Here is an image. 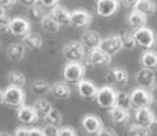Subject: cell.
<instances>
[{
    "label": "cell",
    "mask_w": 157,
    "mask_h": 136,
    "mask_svg": "<svg viewBox=\"0 0 157 136\" xmlns=\"http://www.w3.org/2000/svg\"><path fill=\"white\" fill-rule=\"evenodd\" d=\"M134 39H135V44L145 48L146 51L152 50V48L156 45V41H157L156 33L153 32L150 28H146V26L135 30L134 32Z\"/></svg>",
    "instance_id": "7a4b0ae2"
},
{
    "label": "cell",
    "mask_w": 157,
    "mask_h": 136,
    "mask_svg": "<svg viewBox=\"0 0 157 136\" xmlns=\"http://www.w3.org/2000/svg\"><path fill=\"white\" fill-rule=\"evenodd\" d=\"M92 23V14L86 10H75L70 15V26L74 28H86Z\"/></svg>",
    "instance_id": "9c48e42d"
},
{
    "label": "cell",
    "mask_w": 157,
    "mask_h": 136,
    "mask_svg": "<svg viewBox=\"0 0 157 136\" xmlns=\"http://www.w3.org/2000/svg\"><path fill=\"white\" fill-rule=\"evenodd\" d=\"M8 32L11 35L17 36V37H25L30 33V23L29 21H26L25 18L17 17L14 19H11L10 22V28H8Z\"/></svg>",
    "instance_id": "ba28073f"
},
{
    "label": "cell",
    "mask_w": 157,
    "mask_h": 136,
    "mask_svg": "<svg viewBox=\"0 0 157 136\" xmlns=\"http://www.w3.org/2000/svg\"><path fill=\"white\" fill-rule=\"evenodd\" d=\"M49 15L56 21L57 23H59L60 26H70V15H71V13L66 7H63V6L57 4L56 7H53Z\"/></svg>",
    "instance_id": "e0dca14e"
},
{
    "label": "cell",
    "mask_w": 157,
    "mask_h": 136,
    "mask_svg": "<svg viewBox=\"0 0 157 136\" xmlns=\"http://www.w3.org/2000/svg\"><path fill=\"white\" fill-rule=\"evenodd\" d=\"M15 3H17V0H0V6H2L4 10L8 7H13Z\"/></svg>",
    "instance_id": "7bdbcfd3"
},
{
    "label": "cell",
    "mask_w": 157,
    "mask_h": 136,
    "mask_svg": "<svg viewBox=\"0 0 157 136\" xmlns=\"http://www.w3.org/2000/svg\"><path fill=\"white\" fill-rule=\"evenodd\" d=\"M141 65H142L144 69L155 72L157 69V52H155L152 50L145 51L142 55H141Z\"/></svg>",
    "instance_id": "7402d4cb"
},
{
    "label": "cell",
    "mask_w": 157,
    "mask_h": 136,
    "mask_svg": "<svg viewBox=\"0 0 157 136\" xmlns=\"http://www.w3.org/2000/svg\"><path fill=\"white\" fill-rule=\"evenodd\" d=\"M94 99L100 107H104V109H108V110H109V109L115 107L116 91H113L111 87H102V88H98Z\"/></svg>",
    "instance_id": "5b68a950"
},
{
    "label": "cell",
    "mask_w": 157,
    "mask_h": 136,
    "mask_svg": "<svg viewBox=\"0 0 157 136\" xmlns=\"http://www.w3.org/2000/svg\"><path fill=\"white\" fill-rule=\"evenodd\" d=\"M105 80H107V83L109 84V85L124 84L128 81V73L123 68H113L107 73Z\"/></svg>",
    "instance_id": "5bb4252c"
},
{
    "label": "cell",
    "mask_w": 157,
    "mask_h": 136,
    "mask_svg": "<svg viewBox=\"0 0 157 136\" xmlns=\"http://www.w3.org/2000/svg\"><path fill=\"white\" fill-rule=\"evenodd\" d=\"M14 136H29V129L28 128H23V126L17 128V129H15Z\"/></svg>",
    "instance_id": "b9f144b4"
},
{
    "label": "cell",
    "mask_w": 157,
    "mask_h": 136,
    "mask_svg": "<svg viewBox=\"0 0 157 136\" xmlns=\"http://www.w3.org/2000/svg\"><path fill=\"white\" fill-rule=\"evenodd\" d=\"M33 109H34L38 118H45V117L51 113V110H52L53 107H52V105L48 101H45V99H38V101L34 102Z\"/></svg>",
    "instance_id": "d4e9b609"
},
{
    "label": "cell",
    "mask_w": 157,
    "mask_h": 136,
    "mask_svg": "<svg viewBox=\"0 0 157 136\" xmlns=\"http://www.w3.org/2000/svg\"><path fill=\"white\" fill-rule=\"evenodd\" d=\"M40 23L45 32H49V33H56V32H59V29H60V25L51 15H45Z\"/></svg>",
    "instance_id": "4dcf8cb0"
},
{
    "label": "cell",
    "mask_w": 157,
    "mask_h": 136,
    "mask_svg": "<svg viewBox=\"0 0 157 136\" xmlns=\"http://www.w3.org/2000/svg\"><path fill=\"white\" fill-rule=\"evenodd\" d=\"M100 48L101 51H104L105 54L112 56L113 54L119 52L122 50V43H120V37L117 35H113V36H108V37L102 39L101 43H100Z\"/></svg>",
    "instance_id": "8fae6325"
},
{
    "label": "cell",
    "mask_w": 157,
    "mask_h": 136,
    "mask_svg": "<svg viewBox=\"0 0 157 136\" xmlns=\"http://www.w3.org/2000/svg\"><path fill=\"white\" fill-rule=\"evenodd\" d=\"M17 116H18V120L23 124H34L36 121L38 120V117H37V114H36L33 106L22 105L19 109H18Z\"/></svg>",
    "instance_id": "ac0fdd59"
},
{
    "label": "cell",
    "mask_w": 157,
    "mask_h": 136,
    "mask_svg": "<svg viewBox=\"0 0 157 136\" xmlns=\"http://www.w3.org/2000/svg\"><path fill=\"white\" fill-rule=\"evenodd\" d=\"M82 126L87 134L97 135L104 125H102V121L100 120V117L94 116V114H86L82 118Z\"/></svg>",
    "instance_id": "7c38bea8"
},
{
    "label": "cell",
    "mask_w": 157,
    "mask_h": 136,
    "mask_svg": "<svg viewBox=\"0 0 157 136\" xmlns=\"http://www.w3.org/2000/svg\"><path fill=\"white\" fill-rule=\"evenodd\" d=\"M30 89H32V92L36 93V95L43 96L51 91V84L45 80H36L30 84Z\"/></svg>",
    "instance_id": "f1b7e54d"
},
{
    "label": "cell",
    "mask_w": 157,
    "mask_h": 136,
    "mask_svg": "<svg viewBox=\"0 0 157 136\" xmlns=\"http://www.w3.org/2000/svg\"><path fill=\"white\" fill-rule=\"evenodd\" d=\"M155 117L156 116L149 107H142L135 110V124L140 126H144V128H147Z\"/></svg>",
    "instance_id": "d6986e66"
},
{
    "label": "cell",
    "mask_w": 157,
    "mask_h": 136,
    "mask_svg": "<svg viewBox=\"0 0 157 136\" xmlns=\"http://www.w3.org/2000/svg\"><path fill=\"white\" fill-rule=\"evenodd\" d=\"M41 4V7L44 8H53L57 6V3H59V0H38Z\"/></svg>",
    "instance_id": "ab89813d"
},
{
    "label": "cell",
    "mask_w": 157,
    "mask_h": 136,
    "mask_svg": "<svg viewBox=\"0 0 157 136\" xmlns=\"http://www.w3.org/2000/svg\"><path fill=\"white\" fill-rule=\"evenodd\" d=\"M127 136H149V131H147V128H144V126L134 124V125L130 126V129L127 131Z\"/></svg>",
    "instance_id": "e575fe53"
},
{
    "label": "cell",
    "mask_w": 157,
    "mask_h": 136,
    "mask_svg": "<svg viewBox=\"0 0 157 136\" xmlns=\"http://www.w3.org/2000/svg\"><path fill=\"white\" fill-rule=\"evenodd\" d=\"M147 131H149V134H157V117H155L152 122L149 124Z\"/></svg>",
    "instance_id": "60d3db41"
},
{
    "label": "cell",
    "mask_w": 157,
    "mask_h": 136,
    "mask_svg": "<svg viewBox=\"0 0 157 136\" xmlns=\"http://www.w3.org/2000/svg\"><path fill=\"white\" fill-rule=\"evenodd\" d=\"M123 3H124V6H127V7H132V8H134L135 6L140 3V0H123Z\"/></svg>",
    "instance_id": "7dc6e473"
},
{
    "label": "cell",
    "mask_w": 157,
    "mask_h": 136,
    "mask_svg": "<svg viewBox=\"0 0 157 136\" xmlns=\"http://www.w3.org/2000/svg\"><path fill=\"white\" fill-rule=\"evenodd\" d=\"M26 54V48L23 47L22 43H14L10 44L7 48V56L8 59L14 60V62H18V60H22L25 58Z\"/></svg>",
    "instance_id": "44dd1931"
},
{
    "label": "cell",
    "mask_w": 157,
    "mask_h": 136,
    "mask_svg": "<svg viewBox=\"0 0 157 136\" xmlns=\"http://www.w3.org/2000/svg\"><path fill=\"white\" fill-rule=\"evenodd\" d=\"M22 44H23V47L29 48V50H40V48L43 47V39H41L38 35L29 33L28 36L23 37Z\"/></svg>",
    "instance_id": "4316f807"
},
{
    "label": "cell",
    "mask_w": 157,
    "mask_h": 136,
    "mask_svg": "<svg viewBox=\"0 0 157 136\" xmlns=\"http://www.w3.org/2000/svg\"><path fill=\"white\" fill-rule=\"evenodd\" d=\"M149 95H150V98H152L153 102H157V84H155V85L150 88Z\"/></svg>",
    "instance_id": "f6af8a7d"
},
{
    "label": "cell",
    "mask_w": 157,
    "mask_h": 136,
    "mask_svg": "<svg viewBox=\"0 0 157 136\" xmlns=\"http://www.w3.org/2000/svg\"><path fill=\"white\" fill-rule=\"evenodd\" d=\"M85 76V66L82 63H70L64 66L63 69V77L67 83H79L83 80Z\"/></svg>",
    "instance_id": "3957f363"
},
{
    "label": "cell",
    "mask_w": 157,
    "mask_h": 136,
    "mask_svg": "<svg viewBox=\"0 0 157 136\" xmlns=\"http://www.w3.org/2000/svg\"><path fill=\"white\" fill-rule=\"evenodd\" d=\"M7 81L10 87H15V88H22L26 84V77L22 72L18 70H11L7 74Z\"/></svg>",
    "instance_id": "cb8c5ba5"
},
{
    "label": "cell",
    "mask_w": 157,
    "mask_h": 136,
    "mask_svg": "<svg viewBox=\"0 0 157 136\" xmlns=\"http://www.w3.org/2000/svg\"><path fill=\"white\" fill-rule=\"evenodd\" d=\"M25 92L22 88H15V87H8L4 89V95H3V103L8 106H14V107H21L25 103Z\"/></svg>",
    "instance_id": "277c9868"
},
{
    "label": "cell",
    "mask_w": 157,
    "mask_h": 136,
    "mask_svg": "<svg viewBox=\"0 0 157 136\" xmlns=\"http://www.w3.org/2000/svg\"><path fill=\"white\" fill-rule=\"evenodd\" d=\"M134 10L147 18L149 15H153L156 13V4L152 0H140V3L134 7Z\"/></svg>",
    "instance_id": "484cf974"
},
{
    "label": "cell",
    "mask_w": 157,
    "mask_h": 136,
    "mask_svg": "<svg viewBox=\"0 0 157 136\" xmlns=\"http://www.w3.org/2000/svg\"><path fill=\"white\" fill-rule=\"evenodd\" d=\"M109 116H111V120H112L115 124H124V122H127L130 118L128 111L123 110V109H119V107L109 109Z\"/></svg>",
    "instance_id": "83f0119b"
},
{
    "label": "cell",
    "mask_w": 157,
    "mask_h": 136,
    "mask_svg": "<svg viewBox=\"0 0 157 136\" xmlns=\"http://www.w3.org/2000/svg\"><path fill=\"white\" fill-rule=\"evenodd\" d=\"M19 2L22 6H26V7H33V6L38 4V0H17Z\"/></svg>",
    "instance_id": "ee69618b"
},
{
    "label": "cell",
    "mask_w": 157,
    "mask_h": 136,
    "mask_svg": "<svg viewBox=\"0 0 157 136\" xmlns=\"http://www.w3.org/2000/svg\"><path fill=\"white\" fill-rule=\"evenodd\" d=\"M29 136H44L43 135V129H38V128L29 129Z\"/></svg>",
    "instance_id": "bcb514c9"
},
{
    "label": "cell",
    "mask_w": 157,
    "mask_h": 136,
    "mask_svg": "<svg viewBox=\"0 0 157 136\" xmlns=\"http://www.w3.org/2000/svg\"><path fill=\"white\" fill-rule=\"evenodd\" d=\"M3 15H6V14H4V8L0 6V17H3Z\"/></svg>",
    "instance_id": "681fc988"
},
{
    "label": "cell",
    "mask_w": 157,
    "mask_h": 136,
    "mask_svg": "<svg viewBox=\"0 0 157 136\" xmlns=\"http://www.w3.org/2000/svg\"><path fill=\"white\" fill-rule=\"evenodd\" d=\"M97 136H117L116 131L109 126H102V129L97 134Z\"/></svg>",
    "instance_id": "f35d334b"
},
{
    "label": "cell",
    "mask_w": 157,
    "mask_h": 136,
    "mask_svg": "<svg viewBox=\"0 0 157 136\" xmlns=\"http://www.w3.org/2000/svg\"><path fill=\"white\" fill-rule=\"evenodd\" d=\"M135 80H137L138 85H140L141 88H149V87L152 88V87L155 85V81H156L155 72H153V70H147V69L142 68L141 70H138Z\"/></svg>",
    "instance_id": "2e32d148"
},
{
    "label": "cell",
    "mask_w": 157,
    "mask_h": 136,
    "mask_svg": "<svg viewBox=\"0 0 157 136\" xmlns=\"http://www.w3.org/2000/svg\"><path fill=\"white\" fill-rule=\"evenodd\" d=\"M10 22H11V19L7 17V15L0 17V32H6V30H8V28H10Z\"/></svg>",
    "instance_id": "74e56055"
},
{
    "label": "cell",
    "mask_w": 157,
    "mask_h": 136,
    "mask_svg": "<svg viewBox=\"0 0 157 136\" xmlns=\"http://www.w3.org/2000/svg\"><path fill=\"white\" fill-rule=\"evenodd\" d=\"M130 101H131V106H134L137 109L149 107L153 103L149 92H146L144 88H135L130 93Z\"/></svg>",
    "instance_id": "52a82bcc"
},
{
    "label": "cell",
    "mask_w": 157,
    "mask_h": 136,
    "mask_svg": "<svg viewBox=\"0 0 157 136\" xmlns=\"http://www.w3.org/2000/svg\"><path fill=\"white\" fill-rule=\"evenodd\" d=\"M51 93L53 95V98L56 99H68L71 95V89L68 87L67 83H63V81H56L51 85Z\"/></svg>",
    "instance_id": "ffe728a7"
},
{
    "label": "cell",
    "mask_w": 157,
    "mask_h": 136,
    "mask_svg": "<svg viewBox=\"0 0 157 136\" xmlns=\"http://www.w3.org/2000/svg\"><path fill=\"white\" fill-rule=\"evenodd\" d=\"M115 107L123 109V110H127L131 107V101H130V93L119 91L116 92V99H115Z\"/></svg>",
    "instance_id": "f546056e"
},
{
    "label": "cell",
    "mask_w": 157,
    "mask_h": 136,
    "mask_svg": "<svg viewBox=\"0 0 157 136\" xmlns=\"http://www.w3.org/2000/svg\"><path fill=\"white\" fill-rule=\"evenodd\" d=\"M0 136H11V135L7 134V132H0Z\"/></svg>",
    "instance_id": "f907efd6"
},
{
    "label": "cell",
    "mask_w": 157,
    "mask_h": 136,
    "mask_svg": "<svg viewBox=\"0 0 157 136\" xmlns=\"http://www.w3.org/2000/svg\"><path fill=\"white\" fill-rule=\"evenodd\" d=\"M101 40H102V37L97 32H94V30H87V32H85L82 35L79 43L83 48H87L89 51H92V50H96V48L100 47Z\"/></svg>",
    "instance_id": "4fadbf2b"
},
{
    "label": "cell",
    "mask_w": 157,
    "mask_h": 136,
    "mask_svg": "<svg viewBox=\"0 0 157 136\" xmlns=\"http://www.w3.org/2000/svg\"><path fill=\"white\" fill-rule=\"evenodd\" d=\"M29 15H30V18H32L33 21H37V22H41V21H43V18H44L47 14H45L44 7H41V6L36 4V6H33V7H30Z\"/></svg>",
    "instance_id": "836d02e7"
},
{
    "label": "cell",
    "mask_w": 157,
    "mask_h": 136,
    "mask_svg": "<svg viewBox=\"0 0 157 136\" xmlns=\"http://www.w3.org/2000/svg\"><path fill=\"white\" fill-rule=\"evenodd\" d=\"M3 95H4V91L0 88V103H3Z\"/></svg>",
    "instance_id": "c3c4849f"
},
{
    "label": "cell",
    "mask_w": 157,
    "mask_h": 136,
    "mask_svg": "<svg viewBox=\"0 0 157 136\" xmlns=\"http://www.w3.org/2000/svg\"><path fill=\"white\" fill-rule=\"evenodd\" d=\"M63 56L67 62L70 63H82V60L85 59V48L81 45L79 41H70L63 47L62 50Z\"/></svg>",
    "instance_id": "6da1fadb"
},
{
    "label": "cell",
    "mask_w": 157,
    "mask_h": 136,
    "mask_svg": "<svg viewBox=\"0 0 157 136\" xmlns=\"http://www.w3.org/2000/svg\"><path fill=\"white\" fill-rule=\"evenodd\" d=\"M59 128L57 126H52V125H47L43 129V135L44 136H57Z\"/></svg>",
    "instance_id": "8d00e7d4"
},
{
    "label": "cell",
    "mask_w": 157,
    "mask_h": 136,
    "mask_svg": "<svg viewBox=\"0 0 157 136\" xmlns=\"http://www.w3.org/2000/svg\"><path fill=\"white\" fill-rule=\"evenodd\" d=\"M120 37V43H122V48H126V50H134L137 47L135 44V39H134V33L131 32H124L119 36Z\"/></svg>",
    "instance_id": "1f68e13d"
},
{
    "label": "cell",
    "mask_w": 157,
    "mask_h": 136,
    "mask_svg": "<svg viewBox=\"0 0 157 136\" xmlns=\"http://www.w3.org/2000/svg\"><path fill=\"white\" fill-rule=\"evenodd\" d=\"M127 21H128V26L134 30V32L146 26V17L142 15V14H140L138 11H135V10H132L131 13H130Z\"/></svg>",
    "instance_id": "603a6c76"
},
{
    "label": "cell",
    "mask_w": 157,
    "mask_h": 136,
    "mask_svg": "<svg viewBox=\"0 0 157 136\" xmlns=\"http://www.w3.org/2000/svg\"><path fill=\"white\" fill-rule=\"evenodd\" d=\"M62 120H63L62 113H60L59 110H56V109H52L51 113L44 118V121L47 122V125H52V126H57L60 122H62Z\"/></svg>",
    "instance_id": "d6a6232c"
},
{
    "label": "cell",
    "mask_w": 157,
    "mask_h": 136,
    "mask_svg": "<svg viewBox=\"0 0 157 136\" xmlns=\"http://www.w3.org/2000/svg\"><path fill=\"white\" fill-rule=\"evenodd\" d=\"M77 88H78V93L85 99H94L96 93L98 91L97 85L89 80H81L79 83H77Z\"/></svg>",
    "instance_id": "9a60e30c"
},
{
    "label": "cell",
    "mask_w": 157,
    "mask_h": 136,
    "mask_svg": "<svg viewBox=\"0 0 157 136\" xmlns=\"http://www.w3.org/2000/svg\"><path fill=\"white\" fill-rule=\"evenodd\" d=\"M86 62V65L94 66V68H100V66H107L111 63L112 56L105 54L104 51H101L100 48H96V50L89 51V54L85 56L83 59Z\"/></svg>",
    "instance_id": "8992f818"
},
{
    "label": "cell",
    "mask_w": 157,
    "mask_h": 136,
    "mask_svg": "<svg viewBox=\"0 0 157 136\" xmlns=\"http://www.w3.org/2000/svg\"><path fill=\"white\" fill-rule=\"evenodd\" d=\"M57 136H77V132L70 126H63V128H59Z\"/></svg>",
    "instance_id": "d590c367"
},
{
    "label": "cell",
    "mask_w": 157,
    "mask_h": 136,
    "mask_svg": "<svg viewBox=\"0 0 157 136\" xmlns=\"http://www.w3.org/2000/svg\"><path fill=\"white\" fill-rule=\"evenodd\" d=\"M119 10V2L117 0H97L96 3V11L100 17H112Z\"/></svg>",
    "instance_id": "30bf717a"
}]
</instances>
